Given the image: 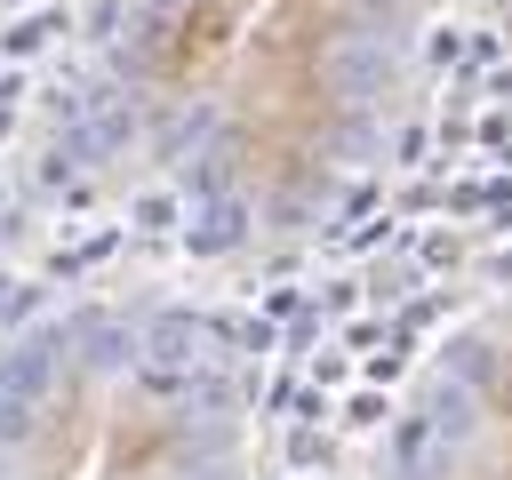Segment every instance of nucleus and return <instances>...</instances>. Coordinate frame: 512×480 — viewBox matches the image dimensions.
<instances>
[{
	"label": "nucleus",
	"instance_id": "nucleus-1",
	"mask_svg": "<svg viewBox=\"0 0 512 480\" xmlns=\"http://www.w3.org/2000/svg\"><path fill=\"white\" fill-rule=\"evenodd\" d=\"M408 56V0H144L120 40V112L192 208L272 240L368 168Z\"/></svg>",
	"mask_w": 512,
	"mask_h": 480
},
{
	"label": "nucleus",
	"instance_id": "nucleus-2",
	"mask_svg": "<svg viewBox=\"0 0 512 480\" xmlns=\"http://www.w3.org/2000/svg\"><path fill=\"white\" fill-rule=\"evenodd\" d=\"M0 480H240V400L184 328L64 320L0 384Z\"/></svg>",
	"mask_w": 512,
	"mask_h": 480
},
{
	"label": "nucleus",
	"instance_id": "nucleus-3",
	"mask_svg": "<svg viewBox=\"0 0 512 480\" xmlns=\"http://www.w3.org/2000/svg\"><path fill=\"white\" fill-rule=\"evenodd\" d=\"M384 480H512V304L448 344L392 440Z\"/></svg>",
	"mask_w": 512,
	"mask_h": 480
}]
</instances>
